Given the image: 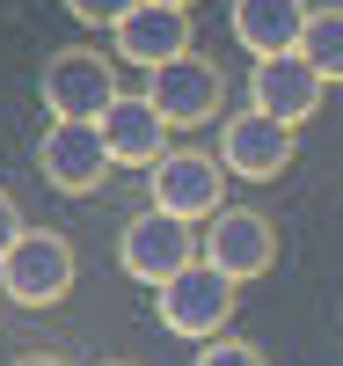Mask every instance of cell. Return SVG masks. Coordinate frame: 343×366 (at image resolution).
<instances>
[{"label":"cell","instance_id":"cell-15","mask_svg":"<svg viewBox=\"0 0 343 366\" xmlns=\"http://www.w3.org/2000/svg\"><path fill=\"white\" fill-rule=\"evenodd\" d=\"M198 366H270V359H263L256 345H241V337H205Z\"/></svg>","mask_w":343,"mask_h":366},{"label":"cell","instance_id":"cell-12","mask_svg":"<svg viewBox=\"0 0 343 366\" xmlns=\"http://www.w3.org/2000/svg\"><path fill=\"white\" fill-rule=\"evenodd\" d=\"M117 51L132 59V66H168V59L190 51V8H161V0H139L132 15L117 22Z\"/></svg>","mask_w":343,"mask_h":366},{"label":"cell","instance_id":"cell-10","mask_svg":"<svg viewBox=\"0 0 343 366\" xmlns=\"http://www.w3.org/2000/svg\"><path fill=\"white\" fill-rule=\"evenodd\" d=\"M322 74L307 66L300 51H277V59H256V74H248V103L277 125H307V117L322 110Z\"/></svg>","mask_w":343,"mask_h":366},{"label":"cell","instance_id":"cell-8","mask_svg":"<svg viewBox=\"0 0 343 366\" xmlns=\"http://www.w3.org/2000/svg\"><path fill=\"white\" fill-rule=\"evenodd\" d=\"M220 169L227 176H248V183H270L292 169V125H277V117H263L256 103L234 110L220 125Z\"/></svg>","mask_w":343,"mask_h":366},{"label":"cell","instance_id":"cell-9","mask_svg":"<svg viewBox=\"0 0 343 366\" xmlns=\"http://www.w3.org/2000/svg\"><path fill=\"white\" fill-rule=\"evenodd\" d=\"M220 96H227V81L198 51H183V59H168V66L146 74V103L161 110L168 125H205V117H220Z\"/></svg>","mask_w":343,"mask_h":366},{"label":"cell","instance_id":"cell-2","mask_svg":"<svg viewBox=\"0 0 343 366\" xmlns=\"http://www.w3.org/2000/svg\"><path fill=\"white\" fill-rule=\"evenodd\" d=\"M0 293L15 308H51V300L73 293V242L51 227H22L15 249L0 257Z\"/></svg>","mask_w":343,"mask_h":366},{"label":"cell","instance_id":"cell-19","mask_svg":"<svg viewBox=\"0 0 343 366\" xmlns=\"http://www.w3.org/2000/svg\"><path fill=\"white\" fill-rule=\"evenodd\" d=\"M161 8H190V0H161Z\"/></svg>","mask_w":343,"mask_h":366},{"label":"cell","instance_id":"cell-21","mask_svg":"<svg viewBox=\"0 0 343 366\" xmlns=\"http://www.w3.org/2000/svg\"><path fill=\"white\" fill-rule=\"evenodd\" d=\"M0 300H8V293H0Z\"/></svg>","mask_w":343,"mask_h":366},{"label":"cell","instance_id":"cell-5","mask_svg":"<svg viewBox=\"0 0 343 366\" xmlns=\"http://www.w3.org/2000/svg\"><path fill=\"white\" fill-rule=\"evenodd\" d=\"M117 264L132 271L139 286H161V279H175L183 264H198V234H190V220H175V212L146 205L139 220H124V234H117Z\"/></svg>","mask_w":343,"mask_h":366},{"label":"cell","instance_id":"cell-14","mask_svg":"<svg viewBox=\"0 0 343 366\" xmlns=\"http://www.w3.org/2000/svg\"><path fill=\"white\" fill-rule=\"evenodd\" d=\"M300 59H307L322 81H343V8H314V15H307Z\"/></svg>","mask_w":343,"mask_h":366},{"label":"cell","instance_id":"cell-6","mask_svg":"<svg viewBox=\"0 0 343 366\" xmlns=\"http://www.w3.org/2000/svg\"><path fill=\"white\" fill-rule=\"evenodd\" d=\"M37 169L51 191H66V198H88V191H103V176L117 169L110 162V147H103V125H81V117H51L44 125V147H37Z\"/></svg>","mask_w":343,"mask_h":366},{"label":"cell","instance_id":"cell-16","mask_svg":"<svg viewBox=\"0 0 343 366\" xmlns=\"http://www.w3.org/2000/svg\"><path fill=\"white\" fill-rule=\"evenodd\" d=\"M132 8H139V0H66V15H73V22H88V29H117Z\"/></svg>","mask_w":343,"mask_h":366},{"label":"cell","instance_id":"cell-1","mask_svg":"<svg viewBox=\"0 0 343 366\" xmlns=\"http://www.w3.org/2000/svg\"><path fill=\"white\" fill-rule=\"evenodd\" d=\"M153 308H161V330L168 337H220V330L234 322V279L220 264H183L175 279L153 286Z\"/></svg>","mask_w":343,"mask_h":366},{"label":"cell","instance_id":"cell-18","mask_svg":"<svg viewBox=\"0 0 343 366\" xmlns=\"http://www.w3.org/2000/svg\"><path fill=\"white\" fill-rule=\"evenodd\" d=\"M15 366H66V359H51V352H22Z\"/></svg>","mask_w":343,"mask_h":366},{"label":"cell","instance_id":"cell-17","mask_svg":"<svg viewBox=\"0 0 343 366\" xmlns=\"http://www.w3.org/2000/svg\"><path fill=\"white\" fill-rule=\"evenodd\" d=\"M15 234H22V205H15L8 191H0V257L15 249Z\"/></svg>","mask_w":343,"mask_h":366},{"label":"cell","instance_id":"cell-4","mask_svg":"<svg viewBox=\"0 0 343 366\" xmlns=\"http://www.w3.org/2000/svg\"><path fill=\"white\" fill-rule=\"evenodd\" d=\"M146 198L161 212H175V220H212V212L227 205V169H220V154L168 147V154L146 169Z\"/></svg>","mask_w":343,"mask_h":366},{"label":"cell","instance_id":"cell-11","mask_svg":"<svg viewBox=\"0 0 343 366\" xmlns=\"http://www.w3.org/2000/svg\"><path fill=\"white\" fill-rule=\"evenodd\" d=\"M96 125H103V147H110L117 169H153V162L168 154V117L153 110L146 96H117Z\"/></svg>","mask_w":343,"mask_h":366},{"label":"cell","instance_id":"cell-3","mask_svg":"<svg viewBox=\"0 0 343 366\" xmlns=\"http://www.w3.org/2000/svg\"><path fill=\"white\" fill-rule=\"evenodd\" d=\"M37 96H44V110H51V117H81V125H96V117L124 96V88H117V66H110L103 51L66 44V51H51V59H44Z\"/></svg>","mask_w":343,"mask_h":366},{"label":"cell","instance_id":"cell-20","mask_svg":"<svg viewBox=\"0 0 343 366\" xmlns=\"http://www.w3.org/2000/svg\"><path fill=\"white\" fill-rule=\"evenodd\" d=\"M103 366H132V359H103Z\"/></svg>","mask_w":343,"mask_h":366},{"label":"cell","instance_id":"cell-7","mask_svg":"<svg viewBox=\"0 0 343 366\" xmlns=\"http://www.w3.org/2000/svg\"><path fill=\"white\" fill-rule=\"evenodd\" d=\"M198 257H205V264H220L234 286H241V279H263V271L277 264V227L263 220L256 205H220V212L205 220Z\"/></svg>","mask_w":343,"mask_h":366},{"label":"cell","instance_id":"cell-13","mask_svg":"<svg viewBox=\"0 0 343 366\" xmlns=\"http://www.w3.org/2000/svg\"><path fill=\"white\" fill-rule=\"evenodd\" d=\"M227 22H234V37L248 44V59H277V51H300L307 8H300V0H234Z\"/></svg>","mask_w":343,"mask_h":366}]
</instances>
